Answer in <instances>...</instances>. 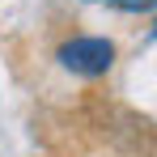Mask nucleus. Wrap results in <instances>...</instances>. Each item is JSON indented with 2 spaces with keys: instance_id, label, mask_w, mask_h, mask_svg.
<instances>
[{
  "instance_id": "2",
  "label": "nucleus",
  "mask_w": 157,
  "mask_h": 157,
  "mask_svg": "<svg viewBox=\"0 0 157 157\" xmlns=\"http://www.w3.org/2000/svg\"><path fill=\"white\" fill-rule=\"evenodd\" d=\"M115 4H123V9H153V0H115Z\"/></svg>"
},
{
  "instance_id": "1",
  "label": "nucleus",
  "mask_w": 157,
  "mask_h": 157,
  "mask_svg": "<svg viewBox=\"0 0 157 157\" xmlns=\"http://www.w3.org/2000/svg\"><path fill=\"white\" fill-rule=\"evenodd\" d=\"M59 64L81 72V77H98L115 64V47L106 38H72V43L59 47Z\"/></svg>"
}]
</instances>
